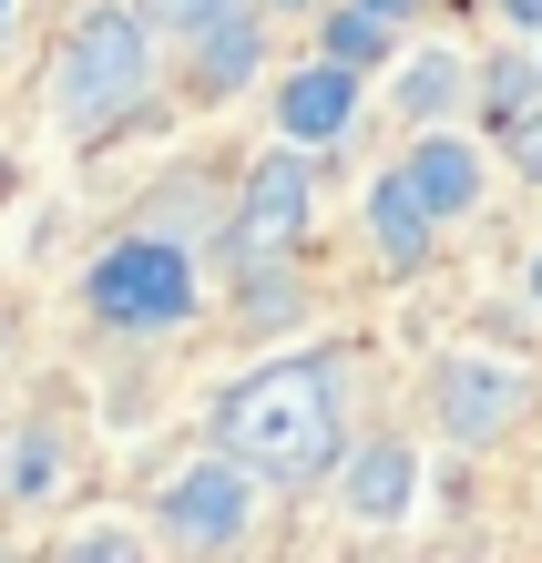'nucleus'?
<instances>
[{"instance_id": "obj_8", "label": "nucleus", "mask_w": 542, "mask_h": 563, "mask_svg": "<svg viewBox=\"0 0 542 563\" xmlns=\"http://www.w3.org/2000/svg\"><path fill=\"white\" fill-rule=\"evenodd\" d=\"M430 236H440V216L420 206L410 175H379V185H368V246H379L389 277H420L430 267Z\"/></svg>"}, {"instance_id": "obj_21", "label": "nucleus", "mask_w": 542, "mask_h": 563, "mask_svg": "<svg viewBox=\"0 0 542 563\" xmlns=\"http://www.w3.org/2000/svg\"><path fill=\"white\" fill-rule=\"evenodd\" d=\"M0 21H11V0H0Z\"/></svg>"}, {"instance_id": "obj_14", "label": "nucleus", "mask_w": 542, "mask_h": 563, "mask_svg": "<svg viewBox=\"0 0 542 563\" xmlns=\"http://www.w3.org/2000/svg\"><path fill=\"white\" fill-rule=\"evenodd\" d=\"M144 11H154V31H185V42H195V31H206V21H225L235 0H144Z\"/></svg>"}, {"instance_id": "obj_5", "label": "nucleus", "mask_w": 542, "mask_h": 563, "mask_svg": "<svg viewBox=\"0 0 542 563\" xmlns=\"http://www.w3.org/2000/svg\"><path fill=\"white\" fill-rule=\"evenodd\" d=\"M154 522H164V543H185V553H225V543H246V522H256V472H246L235 451L185 461V472L164 482Z\"/></svg>"}, {"instance_id": "obj_3", "label": "nucleus", "mask_w": 542, "mask_h": 563, "mask_svg": "<svg viewBox=\"0 0 542 563\" xmlns=\"http://www.w3.org/2000/svg\"><path fill=\"white\" fill-rule=\"evenodd\" d=\"M82 297L103 328H185L195 318V256L164 246V236H123V246L92 256Z\"/></svg>"}, {"instance_id": "obj_6", "label": "nucleus", "mask_w": 542, "mask_h": 563, "mask_svg": "<svg viewBox=\"0 0 542 563\" xmlns=\"http://www.w3.org/2000/svg\"><path fill=\"white\" fill-rule=\"evenodd\" d=\"M430 400H440V420H451V441H501L512 410H522V379L501 369V358H440Z\"/></svg>"}, {"instance_id": "obj_19", "label": "nucleus", "mask_w": 542, "mask_h": 563, "mask_svg": "<svg viewBox=\"0 0 542 563\" xmlns=\"http://www.w3.org/2000/svg\"><path fill=\"white\" fill-rule=\"evenodd\" d=\"M277 11H308V0H277Z\"/></svg>"}, {"instance_id": "obj_15", "label": "nucleus", "mask_w": 542, "mask_h": 563, "mask_svg": "<svg viewBox=\"0 0 542 563\" xmlns=\"http://www.w3.org/2000/svg\"><path fill=\"white\" fill-rule=\"evenodd\" d=\"M451 82H461L451 62H420V73H410V113H430V103H440V92H451Z\"/></svg>"}, {"instance_id": "obj_10", "label": "nucleus", "mask_w": 542, "mask_h": 563, "mask_svg": "<svg viewBox=\"0 0 542 563\" xmlns=\"http://www.w3.org/2000/svg\"><path fill=\"white\" fill-rule=\"evenodd\" d=\"M338 492H349V522H399L410 512V441H368Z\"/></svg>"}, {"instance_id": "obj_17", "label": "nucleus", "mask_w": 542, "mask_h": 563, "mask_svg": "<svg viewBox=\"0 0 542 563\" xmlns=\"http://www.w3.org/2000/svg\"><path fill=\"white\" fill-rule=\"evenodd\" d=\"M501 11H512V21H532V31H542V0H501Z\"/></svg>"}, {"instance_id": "obj_7", "label": "nucleus", "mask_w": 542, "mask_h": 563, "mask_svg": "<svg viewBox=\"0 0 542 563\" xmlns=\"http://www.w3.org/2000/svg\"><path fill=\"white\" fill-rule=\"evenodd\" d=\"M349 113H358V73H349V62L287 73V92H277V134H287V144H308V154L349 134Z\"/></svg>"}, {"instance_id": "obj_20", "label": "nucleus", "mask_w": 542, "mask_h": 563, "mask_svg": "<svg viewBox=\"0 0 542 563\" xmlns=\"http://www.w3.org/2000/svg\"><path fill=\"white\" fill-rule=\"evenodd\" d=\"M0 185H11V164H0Z\"/></svg>"}, {"instance_id": "obj_1", "label": "nucleus", "mask_w": 542, "mask_h": 563, "mask_svg": "<svg viewBox=\"0 0 542 563\" xmlns=\"http://www.w3.org/2000/svg\"><path fill=\"white\" fill-rule=\"evenodd\" d=\"M215 441L277 492H308L318 472H338V441H349L338 430V358H266V369H246L215 410Z\"/></svg>"}, {"instance_id": "obj_16", "label": "nucleus", "mask_w": 542, "mask_h": 563, "mask_svg": "<svg viewBox=\"0 0 542 563\" xmlns=\"http://www.w3.org/2000/svg\"><path fill=\"white\" fill-rule=\"evenodd\" d=\"M52 482V430H31V451H21V492H42Z\"/></svg>"}, {"instance_id": "obj_18", "label": "nucleus", "mask_w": 542, "mask_h": 563, "mask_svg": "<svg viewBox=\"0 0 542 563\" xmlns=\"http://www.w3.org/2000/svg\"><path fill=\"white\" fill-rule=\"evenodd\" d=\"M522 277H532V308H542V256H532V267H522Z\"/></svg>"}, {"instance_id": "obj_4", "label": "nucleus", "mask_w": 542, "mask_h": 563, "mask_svg": "<svg viewBox=\"0 0 542 563\" xmlns=\"http://www.w3.org/2000/svg\"><path fill=\"white\" fill-rule=\"evenodd\" d=\"M318 216V175H308V144H277L246 175V195H235V225H225V256L235 267H287L297 236H308Z\"/></svg>"}, {"instance_id": "obj_2", "label": "nucleus", "mask_w": 542, "mask_h": 563, "mask_svg": "<svg viewBox=\"0 0 542 563\" xmlns=\"http://www.w3.org/2000/svg\"><path fill=\"white\" fill-rule=\"evenodd\" d=\"M144 73H154V11H92L52 62V113L62 134H113V123L144 103Z\"/></svg>"}, {"instance_id": "obj_11", "label": "nucleus", "mask_w": 542, "mask_h": 563, "mask_svg": "<svg viewBox=\"0 0 542 563\" xmlns=\"http://www.w3.org/2000/svg\"><path fill=\"white\" fill-rule=\"evenodd\" d=\"M185 52H195V82H206V92H235V82L256 73V52H266V42H256V11L235 0V11H225V21H206Z\"/></svg>"}, {"instance_id": "obj_13", "label": "nucleus", "mask_w": 542, "mask_h": 563, "mask_svg": "<svg viewBox=\"0 0 542 563\" xmlns=\"http://www.w3.org/2000/svg\"><path fill=\"white\" fill-rule=\"evenodd\" d=\"M501 154H512L522 185H542V103H512V113H501Z\"/></svg>"}, {"instance_id": "obj_12", "label": "nucleus", "mask_w": 542, "mask_h": 563, "mask_svg": "<svg viewBox=\"0 0 542 563\" xmlns=\"http://www.w3.org/2000/svg\"><path fill=\"white\" fill-rule=\"evenodd\" d=\"M389 42H399V21L379 11V0H338L328 11V62H349V73L358 62H389Z\"/></svg>"}, {"instance_id": "obj_9", "label": "nucleus", "mask_w": 542, "mask_h": 563, "mask_svg": "<svg viewBox=\"0 0 542 563\" xmlns=\"http://www.w3.org/2000/svg\"><path fill=\"white\" fill-rule=\"evenodd\" d=\"M399 175L420 185V206H430L440 225L482 206V154H471L461 134H420V144H410V164H399Z\"/></svg>"}]
</instances>
